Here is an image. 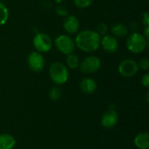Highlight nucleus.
I'll list each match as a JSON object with an SVG mask.
<instances>
[{
  "instance_id": "obj_21",
  "label": "nucleus",
  "mask_w": 149,
  "mask_h": 149,
  "mask_svg": "<svg viewBox=\"0 0 149 149\" xmlns=\"http://www.w3.org/2000/svg\"><path fill=\"white\" fill-rule=\"evenodd\" d=\"M55 11H56L57 15H58L60 17H66L68 15V10L64 5H58L55 9Z\"/></svg>"
},
{
  "instance_id": "obj_3",
  "label": "nucleus",
  "mask_w": 149,
  "mask_h": 149,
  "mask_svg": "<svg viewBox=\"0 0 149 149\" xmlns=\"http://www.w3.org/2000/svg\"><path fill=\"white\" fill-rule=\"evenodd\" d=\"M148 40L143 36V34L134 31L127 37V48L132 53L140 54L146 50L148 46Z\"/></svg>"
},
{
  "instance_id": "obj_12",
  "label": "nucleus",
  "mask_w": 149,
  "mask_h": 149,
  "mask_svg": "<svg viewBox=\"0 0 149 149\" xmlns=\"http://www.w3.org/2000/svg\"><path fill=\"white\" fill-rule=\"evenodd\" d=\"M79 88L82 91V93L86 94H92L97 89V83L93 79L86 77L80 81Z\"/></svg>"
},
{
  "instance_id": "obj_15",
  "label": "nucleus",
  "mask_w": 149,
  "mask_h": 149,
  "mask_svg": "<svg viewBox=\"0 0 149 149\" xmlns=\"http://www.w3.org/2000/svg\"><path fill=\"white\" fill-rule=\"evenodd\" d=\"M128 27L123 23H116L111 27L113 36L115 38H124L128 34Z\"/></svg>"
},
{
  "instance_id": "obj_7",
  "label": "nucleus",
  "mask_w": 149,
  "mask_h": 149,
  "mask_svg": "<svg viewBox=\"0 0 149 149\" xmlns=\"http://www.w3.org/2000/svg\"><path fill=\"white\" fill-rule=\"evenodd\" d=\"M101 66L100 59L96 56H88L79 64V70L85 74H92L100 70Z\"/></svg>"
},
{
  "instance_id": "obj_25",
  "label": "nucleus",
  "mask_w": 149,
  "mask_h": 149,
  "mask_svg": "<svg viewBox=\"0 0 149 149\" xmlns=\"http://www.w3.org/2000/svg\"><path fill=\"white\" fill-rule=\"evenodd\" d=\"M129 28H130L132 31H135L138 29V24H137L135 22H132V23L130 24V25H129Z\"/></svg>"
},
{
  "instance_id": "obj_4",
  "label": "nucleus",
  "mask_w": 149,
  "mask_h": 149,
  "mask_svg": "<svg viewBox=\"0 0 149 149\" xmlns=\"http://www.w3.org/2000/svg\"><path fill=\"white\" fill-rule=\"evenodd\" d=\"M54 44H55L56 48L62 54H65V55L72 53L76 47L74 39L71 36L65 35V34H61L58 36L54 40Z\"/></svg>"
},
{
  "instance_id": "obj_16",
  "label": "nucleus",
  "mask_w": 149,
  "mask_h": 149,
  "mask_svg": "<svg viewBox=\"0 0 149 149\" xmlns=\"http://www.w3.org/2000/svg\"><path fill=\"white\" fill-rule=\"evenodd\" d=\"M66 56H67L66 57V66L67 67H69L71 69H76L79 66L80 60L77 54L72 52Z\"/></svg>"
},
{
  "instance_id": "obj_14",
  "label": "nucleus",
  "mask_w": 149,
  "mask_h": 149,
  "mask_svg": "<svg viewBox=\"0 0 149 149\" xmlns=\"http://www.w3.org/2000/svg\"><path fill=\"white\" fill-rule=\"evenodd\" d=\"M16 145L15 138L9 134H0V149H13Z\"/></svg>"
},
{
  "instance_id": "obj_17",
  "label": "nucleus",
  "mask_w": 149,
  "mask_h": 149,
  "mask_svg": "<svg viewBox=\"0 0 149 149\" xmlns=\"http://www.w3.org/2000/svg\"><path fill=\"white\" fill-rule=\"evenodd\" d=\"M9 18V10L4 3L0 2V26L3 25Z\"/></svg>"
},
{
  "instance_id": "obj_5",
  "label": "nucleus",
  "mask_w": 149,
  "mask_h": 149,
  "mask_svg": "<svg viewBox=\"0 0 149 149\" xmlns=\"http://www.w3.org/2000/svg\"><path fill=\"white\" fill-rule=\"evenodd\" d=\"M52 38L45 32H38L32 40L34 48L40 53L48 52L52 47Z\"/></svg>"
},
{
  "instance_id": "obj_6",
  "label": "nucleus",
  "mask_w": 149,
  "mask_h": 149,
  "mask_svg": "<svg viewBox=\"0 0 149 149\" xmlns=\"http://www.w3.org/2000/svg\"><path fill=\"white\" fill-rule=\"evenodd\" d=\"M139 70L140 69L138 66V63L131 58L122 60L118 66L119 73L124 78H132L135 76L138 73Z\"/></svg>"
},
{
  "instance_id": "obj_9",
  "label": "nucleus",
  "mask_w": 149,
  "mask_h": 149,
  "mask_svg": "<svg viewBox=\"0 0 149 149\" xmlns=\"http://www.w3.org/2000/svg\"><path fill=\"white\" fill-rule=\"evenodd\" d=\"M100 45L107 53H114L119 49V42L117 38L113 35H105L100 38Z\"/></svg>"
},
{
  "instance_id": "obj_19",
  "label": "nucleus",
  "mask_w": 149,
  "mask_h": 149,
  "mask_svg": "<svg viewBox=\"0 0 149 149\" xmlns=\"http://www.w3.org/2000/svg\"><path fill=\"white\" fill-rule=\"evenodd\" d=\"M72 1L75 6L79 9H86L89 7L93 2V0H72Z\"/></svg>"
},
{
  "instance_id": "obj_2",
  "label": "nucleus",
  "mask_w": 149,
  "mask_h": 149,
  "mask_svg": "<svg viewBox=\"0 0 149 149\" xmlns=\"http://www.w3.org/2000/svg\"><path fill=\"white\" fill-rule=\"evenodd\" d=\"M49 75L54 84L61 86L66 83L69 79L68 67L61 62H53L50 65Z\"/></svg>"
},
{
  "instance_id": "obj_22",
  "label": "nucleus",
  "mask_w": 149,
  "mask_h": 149,
  "mask_svg": "<svg viewBox=\"0 0 149 149\" xmlns=\"http://www.w3.org/2000/svg\"><path fill=\"white\" fill-rule=\"evenodd\" d=\"M138 66L139 69H141L143 71H148L149 68V59L148 58H144L140 60V62L138 63Z\"/></svg>"
},
{
  "instance_id": "obj_23",
  "label": "nucleus",
  "mask_w": 149,
  "mask_h": 149,
  "mask_svg": "<svg viewBox=\"0 0 149 149\" xmlns=\"http://www.w3.org/2000/svg\"><path fill=\"white\" fill-rule=\"evenodd\" d=\"M141 84L142 86H144L145 87H148L149 86V73H146L142 79H141Z\"/></svg>"
},
{
  "instance_id": "obj_18",
  "label": "nucleus",
  "mask_w": 149,
  "mask_h": 149,
  "mask_svg": "<svg viewBox=\"0 0 149 149\" xmlns=\"http://www.w3.org/2000/svg\"><path fill=\"white\" fill-rule=\"evenodd\" d=\"M61 95H62V90L58 86L52 87L50 92H49V97L53 101H56V100H59Z\"/></svg>"
},
{
  "instance_id": "obj_10",
  "label": "nucleus",
  "mask_w": 149,
  "mask_h": 149,
  "mask_svg": "<svg viewBox=\"0 0 149 149\" xmlns=\"http://www.w3.org/2000/svg\"><path fill=\"white\" fill-rule=\"evenodd\" d=\"M118 113L113 108L107 110L101 116V125L107 129H111L114 127L118 122Z\"/></svg>"
},
{
  "instance_id": "obj_24",
  "label": "nucleus",
  "mask_w": 149,
  "mask_h": 149,
  "mask_svg": "<svg viewBox=\"0 0 149 149\" xmlns=\"http://www.w3.org/2000/svg\"><path fill=\"white\" fill-rule=\"evenodd\" d=\"M142 22H143V24L145 26H148L149 25V15L148 12H144L142 14Z\"/></svg>"
},
{
  "instance_id": "obj_8",
  "label": "nucleus",
  "mask_w": 149,
  "mask_h": 149,
  "mask_svg": "<svg viewBox=\"0 0 149 149\" xmlns=\"http://www.w3.org/2000/svg\"><path fill=\"white\" fill-rule=\"evenodd\" d=\"M45 58L38 52H32L27 58L29 68L34 72H40L45 67Z\"/></svg>"
},
{
  "instance_id": "obj_20",
  "label": "nucleus",
  "mask_w": 149,
  "mask_h": 149,
  "mask_svg": "<svg viewBox=\"0 0 149 149\" xmlns=\"http://www.w3.org/2000/svg\"><path fill=\"white\" fill-rule=\"evenodd\" d=\"M100 37L102 36H105L107 34V31H108V26L107 24L105 23H100L97 27H96V31H95Z\"/></svg>"
},
{
  "instance_id": "obj_13",
  "label": "nucleus",
  "mask_w": 149,
  "mask_h": 149,
  "mask_svg": "<svg viewBox=\"0 0 149 149\" xmlns=\"http://www.w3.org/2000/svg\"><path fill=\"white\" fill-rule=\"evenodd\" d=\"M134 145L139 149L149 148V134L147 132H142L138 134L134 138Z\"/></svg>"
},
{
  "instance_id": "obj_11",
  "label": "nucleus",
  "mask_w": 149,
  "mask_h": 149,
  "mask_svg": "<svg viewBox=\"0 0 149 149\" xmlns=\"http://www.w3.org/2000/svg\"><path fill=\"white\" fill-rule=\"evenodd\" d=\"M63 28L68 34H76L79 30V20L75 16L67 15L63 21Z\"/></svg>"
},
{
  "instance_id": "obj_1",
  "label": "nucleus",
  "mask_w": 149,
  "mask_h": 149,
  "mask_svg": "<svg viewBox=\"0 0 149 149\" xmlns=\"http://www.w3.org/2000/svg\"><path fill=\"white\" fill-rule=\"evenodd\" d=\"M100 36L93 30H84L77 33L74 39L76 46L85 52H93L100 46Z\"/></svg>"
},
{
  "instance_id": "obj_26",
  "label": "nucleus",
  "mask_w": 149,
  "mask_h": 149,
  "mask_svg": "<svg viewBox=\"0 0 149 149\" xmlns=\"http://www.w3.org/2000/svg\"><path fill=\"white\" fill-rule=\"evenodd\" d=\"M148 31H149V25L148 26H145V30H144V34L143 36L148 40Z\"/></svg>"
}]
</instances>
